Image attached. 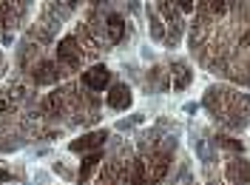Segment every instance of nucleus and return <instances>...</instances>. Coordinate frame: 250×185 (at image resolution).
I'll list each match as a JSON object with an SVG mask.
<instances>
[{
	"mask_svg": "<svg viewBox=\"0 0 250 185\" xmlns=\"http://www.w3.org/2000/svg\"><path fill=\"white\" fill-rule=\"evenodd\" d=\"M205 108L225 128H242L250 117V94H239L228 86H213L205 92Z\"/></svg>",
	"mask_w": 250,
	"mask_h": 185,
	"instance_id": "1",
	"label": "nucleus"
},
{
	"mask_svg": "<svg viewBox=\"0 0 250 185\" xmlns=\"http://www.w3.org/2000/svg\"><path fill=\"white\" fill-rule=\"evenodd\" d=\"M60 77H65V71L60 69L57 60H37L29 66V80L34 86H51Z\"/></svg>",
	"mask_w": 250,
	"mask_h": 185,
	"instance_id": "2",
	"label": "nucleus"
},
{
	"mask_svg": "<svg viewBox=\"0 0 250 185\" xmlns=\"http://www.w3.org/2000/svg\"><path fill=\"white\" fill-rule=\"evenodd\" d=\"M156 15L165 17V26H168V34H165V46H176L179 43V34H182V15L176 9V3H154Z\"/></svg>",
	"mask_w": 250,
	"mask_h": 185,
	"instance_id": "3",
	"label": "nucleus"
},
{
	"mask_svg": "<svg viewBox=\"0 0 250 185\" xmlns=\"http://www.w3.org/2000/svg\"><path fill=\"white\" fill-rule=\"evenodd\" d=\"M80 83H83L85 92H103V89L111 83V71L105 69V66H94V69H88V71L80 77Z\"/></svg>",
	"mask_w": 250,
	"mask_h": 185,
	"instance_id": "4",
	"label": "nucleus"
},
{
	"mask_svg": "<svg viewBox=\"0 0 250 185\" xmlns=\"http://www.w3.org/2000/svg\"><path fill=\"white\" fill-rule=\"evenodd\" d=\"M225 177H228L230 185H250V162L233 157V160L225 165Z\"/></svg>",
	"mask_w": 250,
	"mask_h": 185,
	"instance_id": "5",
	"label": "nucleus"
},
{
	"mask_svg": "<svg viewBox=\"0 0 250 185\" xmlns=\"http://www.w3.org/2000/svg\"><path fill=\"white\" fill-rule=\"evenodd\" d=\"M108 139V131H94V134H85V137H80L71 142V151H77V154H85V151H100V145Z\"/></svg>",
	"mask_w": 250,
	"mask_h": 185,
	"instance_id": "6",
	"label": "nucleus"
},
{
	"mask_svg": "<svg viewBox=\"0 0 250 185\" xmlns=\"http://www.w3.org/2000/svg\"><path fill=\"white\" fill-rule=\"evenodd\" d=\"M108 108H114V111H123V108L131 106V89L125 86V83H117L114 89L108 92Z\"/></svg>",
	"mask_w": 250,
	"mask_h": 185,
	"instance_id": "7",
	"label": "nucleus"
},
{
	"mask_svg": "<svg viewBox=\"0 0 250 185\" xmlns=\"http://www.w3.org/2000/svg\"><path fill=\"white\" fill-rule=\"evenodd\" d=\"M171 71H173V80H171L173 89H185L188 83H190V69H188L185 63H171Z\"/></svg>",
	"mask_w": 250,
	"mask_h": 185,
	"instance_id": "8",
	"label": "nucleus"
},
{
	"mask_svg": "<svg viewBox=\"0 0 250 185\" xmlns=\"http://www.w3.org/2000/svg\"><path fill=\"white\" fill-rule=\"evenodd\" d=\"M100 160H103V151H94L85 162H83V168H80V183H88V177H91L97 165H100Z\"/></svg>",
	"mask_w": 250,
	"mask_h": 185,
	"instance_id": "9",
	"label": "nucleus"
},
{
	"mask_svg": "<svg viewBox=\"0 0 250 185\" xmlns=\"http://www.w3.org/2000/svg\"><path fill=\"white\" fill-rule=\"evenodd\" d=\"M216 145L219 148H225V151H239L242 154V142H236V139H230V137H216Z\"/></svg>",
	"mask_w": 250,
	"mask_h": 185,
	"instance_id": "10",
	"label": "nucleus"
},
{
	"mask_svg": "<svg viewBox=\"0 0 250 185\" xmlns=\"http://www.w3.org/2000/svg\"><path fill=\"white\" fill-rule=\"evenodd\" d=\"M188 185H196V183H188Z\"/></svg>",
	"mask_w": 250,
	"mask_h": 185,
	"instance_id": "11",
	"label": "nucleus"
}]
</instances>
